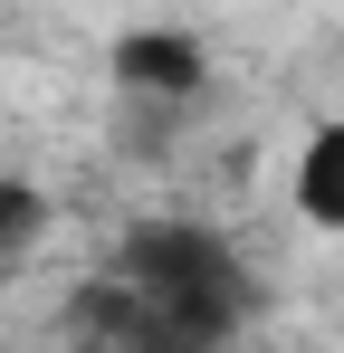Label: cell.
Segmentation results:
<instances>
[{
  "label": "cell",
  "instance_id": "cell-4",
  "mask_svg": "<svg viewBox=\"0 0 344 353\" xmlns=\"http://www.w3.org/2000/svg\"><path fill=\"white\" fill-rule=\"evenodd\" d=\"M48 220H57L48 181H29L19 163H0V268H19V258L48 239Z\"/></svg>",
  "mask_w": 344,
  "mask_h": 353
},
{
  "label": "cell",
  "instance_id": "cell-3",
  "mask_svg": "<svg viewBox=\"0 0 344 353\" xmlns=\"http://www.w3.org/2000/svg\"><path fill=\"white\" fill-rule=\"evenodd\" d=\"M296 220L344 239V115H325L306 134V153H296Z\"/></svg>",
  "mask_w": 344,
  "mask_h": 353
},
{
  "label": "cell",
  "instance_id": "cell-1",
  "mask_svg": "<svg viewBox=\"0 0 344 353\" xmlns=\"http://www.w3.org/2000/svg\"><path fill=\"white\" fill-rule=\"evenodd\" d=\"M124 287L153 305V325L172 334V353H229L258 325V268L220 220L191 210H144L106 258Z\"/></svg>",
  "mask_w": 344,
  "mask_h": 353
},
{
  "label": "cell",
  "instance_id": "cell-2",
  "mask_svg": "<svg viewBox=\"0 0 344 353\" xmlns=\"http://www.w3.org/2000/svg\"><path fill=\"white\" fill-rule=\"evenodd\" d=\"M106 77H115V96H134V105H182L191 115L211 96V39L182 29V19H134V29H115Z\"/></svg>",
  "mask_w": 344,
  "mask_h": 353
}]
</instances>
